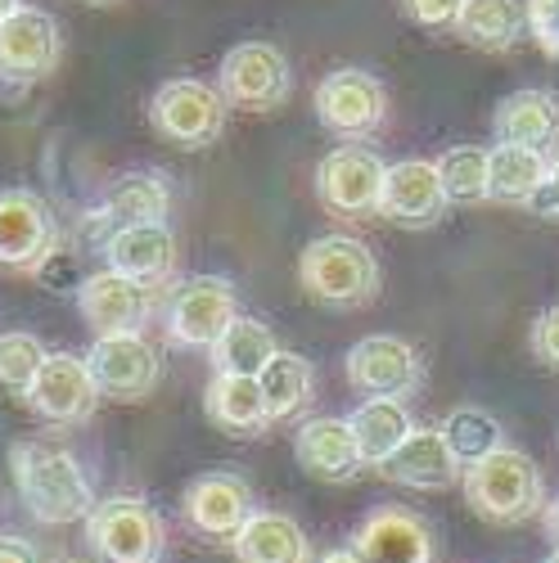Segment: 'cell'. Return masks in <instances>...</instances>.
<instances>
[{
  "label": "cell",
  "mask_w": 559,
  "mask_h": 563,
  "mask_svg": "<svg viewBox=\"0 0 559 563\" xmlns=\"http://www.w3.org/2000/svg\"><path fill=\"white\" fill-rule=\"evenodd\" d=\"M10 468H14L19 500L45 528L86 523V514L96 509V492H90V478L81 474L77 455L55 446V442H41V438L14 442Z\"/></svg>",
  "instance_id": "6da1fadb"
},
{
  "label": "cell",
  "mask_w": 559,
  "mask_h": 563,
  "mask_svg": "<svg viewBox=\"0 0 559 563\" xmlns=\"http://www.w3.org/2000/svg\"><path fill=\"white\" fill-rule=\"evenodd\" d=\"M460 487L479 519L496 523V528L528 523L533 514L546 509V478H541L537 460L519 446H496L492 455L470 464L460 474Z\"/></svg>",
  "instance_id": "7a4b0ae2"
},
{
  "label": "cell",
  "mask_w": 559,
  "mask_h": 563,
  "mask_svg": "<svg viewBox=\"0 0 559 563\" xmlns=\"http://www.w3.org/2000/svg\"><path fill=\"white\" fill-rule=\"evenodd\" d=\"M298 279L320 307L352 311V307L375 302L380 262L361 240H352V234H320L298 257Z\"/></svg>",
  "instance_id": "3957f363"
},
{
  "label": "cell",
  "mask_w": 559,
  "mask_h": 563,
  "mask_svg": "<svg viewBox=\"0 0 559 563\" xmlns=\"http://www.w3.org/2000/svg\"><path fill=\"white\" fill-rule=\"evenodd\" d=\"M86 545L105 563H154L167 550L163 514L135 496L96 500L86 514Z\"/></svg>",
  "instance_id": "277c9868"
},
{
  "label": "cell",
  "mask_w": 559,
  "mask_h": 563,
  "mask_svg": "<svg viewBox=\"0 0 559 563\" xmlns=\"http://www.w3.org/2000/svg\"><path fill=\"white\" fill-rule=\"evenodd\" d=\"M59 59H64V36L45 10L19 5L10 19H0V96L6 100L45 81L59 68Z\"/></svg>",
  "instance_id": "5b68a950"
},
{
  "label": "cell",
  "mask_w": 559,
  "mask_h": 563,
  "mask_svg": "<svg viewBox=\"0 0 559 563\" xmlns=\"http://www.w3.org/2000/svg\"><path fill=\"white\" fill-rule=\"evenodd\" d=\"M150 122L176 150H208L226 131V96L199 77L163 81L150 100Z\"/></svg>",
  "instance_id": "8992f818"
},
{
  "label": "cell",
  "mask_w": 559,
  "mask_h": 563,
  "mask_svg": "<svg viewBox=\"0 0 559 563\" xmlns=\"http://www.w3.org/2000/svg\"><path fill=\"white\" fill-rule=\"evenodd\" d=\"M217 90L226 96V104L249 109V113H271L289 100L294 90V68L285 59V51L271 41H240L230 45L221 73H217Z\"/></svg>",
  "instance_id": "52a82bcc"
},
{
  "label": "cell",
  "mask_w": 559,
  "mask_h": 563,
  "mask_svg": "<svg viewBox=\"0 0 559 563\" xmlns=\"http://www.w3.org/2000/svg\"><path fill=\"white\" fill-rule=\"evenodd\" d=\"M316 118L339 140H365L375 135L388 118V90L375 73L365 68H335L316 81Z\"/></svg>",
  "instance_id": "ba28073f"
},
{
  "label": "cell",
  "mask_w": 559,
  "mask_h": 563,
  "mask_svg": "<svg viewBox=\"0 0 559 563\" xmlns=\"http://www.w3.org/2000/svg\"><path fill=\"white\" fill-rule=\"evenodd\" d=\"M235 289L230 279L221 275H190L172 289L167 307H163V324H167V339L176 347H204L212 352L217 339L230 330L235 320Z\"/></svg>",
  "instance_id": "9c48e42d"
},
{
  "label": "cell",
  "mask_w": 559,
  "mask_h": 563,
  "mask_svg": "<svg viewBox=\"0 0 559 563\" xmlns=\"http://www.w3.org/2000/svg\"><path fill=\"white\" fill-rule=\"evenodd\" d=\"M388 163L370 145H339L316 167V199L335 217H370L380 212Z\"/></svg>",
  "instance_id": "30bf717a"
},
{
  "label": "cell",
  "mask_w": 559,
  "mask_h": 563,
  "mask_svg": "<svg viewBox=\"0 0 559 563\" xmlns=\"http://www.w3.org/2000/svg\"><path fill=\"white\" fill-rule=\"evenodd\" d=\"M343 374H348V388L361 393V397L406 401L419 384H425L419 352L397 334H370V339L352 343L348 356H343Z\"/></svg>",
  "instance_id": "8fae6325"
},
{
  "label": "cell",
  "mask_w": 559,
  "mask_h": 563,
  "mask_svg": "<svg viewBox=\"0 0 559 563\" xmlns=\"http://www.w3.org/2000/svg\"><path fill=\"white\" fill-rule=\"evenodd\" d=\"M352 550L361 563H438V532L425 514L406 505H380L357 523Z\"/></svg>",
  "instance_id": "7c38bea8"
},
{
  "label": "cell",
  "mask_w": 559,
  "mask_h": 563,
  "mask_svg": "<svg viewBox=\"0 0 559 563\" xmlns=\"http://www.w3.org/2000/svg\"><path fill=\"white\" fill-rule=\"evenodd\" d=\"M36 419H45V424L55 429H68V424H81V419L96 415L100 406V388L96 379H90V365L86 356H73V352H51L41 365V374L32 379L28 397Z\"/></svg>",
  "instance_id": "4fadbf2b"
},
{
  "label": "cell",
  "mask_w": 559,
  "mask_h": 563,
  "mask_svg": "<svg viewBox=\"0 0 559 563\" xmlns=\"http://www.w3.org/2000/svg\"><path fill=\"white\" fill-rule=\"evenodd\" d=\"M59 253V225L55 212L32 190L0 195V266L41 271Z\"/></svg>",
  "instance_id": "5bb4252c"
},
{
  "label": "cell",
  "mask_w": 559,
  "mask_h": 563,
  "mask_svg": "<svg viewBox=\"0 0 559 563\" xmlns=\"http://www.w3.org/2000/svg\"><path fill=\"white\" fill-rule=\"evenodd\" d=\"M86 365H90V379H96L100 397H113V401H140L163 379L158 347L145 334L96 339V347L86 352Z\"/></svg>",
  "instance_id": "9a60e30c"
},
{
  "label": "cell",
  "mask_w": 559,
  "mask_h": 563,
  "mask_svg": "<svg viewBox=\"0 0 559 563\" xmlns=\"http://www.w3.org/2000/svg\"><path fill=\"white\" fill-rule=\"evenodd\" d=\"M154 294L150 285H140L131 275H118V271H100L81 279L77 289V302H81V316L86 324L96 330V339H113V334H140L150 324V311H154Z\"/></svg>",
  "instance_id": "2e32d148"
},
{
  "label": "cell",
  "mask_w": 559,
  "mask_h": 563,
  "mask_svg": "<svg viewBox=\"0 0 559 563\" xmlns=\"http://www.w3.org/2000/svg\"><path fill=\"white\" fill-rule=\"evenodd\" d=\"M180 514L199 537L208 541H230L253 514V487L240 474H204L185 487Z\"/></svg>",
  "instance_id": "e0dca14e"
},
{
  "label": "cell",
  "mask_w": 559,
  "mask_h": 563,
  "mask_svg": "<svg viewBox=\"0 0 559 563\" xmlns=\"http://www.w3.org/2000/svg\"><path fill=\"white\" fill-rule=\"evenodd\" d=\"M447 212V195H442V176L438 163L425 158H406L393 163L384 176V199H380V217L406 230H425L438 225Z\"/></svg>",
  "instance_id": "ac0fdd59"
},
{
  "label": "cell",
  "mask_w": 559,
  "mask_h": 563,
  "mask_svg": "<svg viewBox=\"0 0 559 563\" xmlns=\"http://www.w3.org/2000/svg\"><path fill=\"white\" fill-rule=\"evenodd\" d=\"M294 455L303 464V474H311L316 483H352L361 468H365V455L357 446V433L348 424V415H316L298 429L294 438Z\"/></svg>",
  "instance_id": "d6986e66"
},
{
  "label": "cell",
  "mask_w": 559,
  "mask_h": 563,
  "mask_svg": "<svg viewBox=\"0 0 559 563\" xmlns=\"http://www.w3.org/2000/svg\"><path fill=\"white\" fill-rule=\"evenodd\" d=\"M105 266L118 275H131L140 285H167L176 271V234L167 230V221H150V225H118L113 240L105 244Z\"/></svg>",
  "instance_id": "ffe728a7"
},
{
  "label": "cell",
  "mask_w": 559,
  "mask_h": 563,
  "mask_svg": "<svg viewBox=\"0 0 559 563\" xmlns=\"http://www.w3.org/2000/svg\"><path fill=\"white\" fill-rule=\"evenodd\" d=\"M380 474L397 487H410V492H447L451 483H460L464 464L456 460V451L447 446L442 429H415L384 464Z\"/></svg>",
  "instance_id": "44dd1931"
},
{
  "label": "cell",
  "mask_w": 559,
  "mask_h": 563,
  "mask_svg": "<svg viewBox=\"0 0 559 563\" xmlns=\"http://www.w3.org/2000/svg\"><path fill=\"white\" fill-rule=\"evenodd\" d=\"M235 563H311V541L294 514L253 509L249 523L230 537Z\"/></svg>",
  "instance_id": "7402d4cb"
},
{
  "label": "cell",
  "mask_w": 559,
  "mask_h": 563,
  "mask_svg": "<svg viewBox=\"0 0 559 563\" xmlns=\"http://www.w3.org/2000/svg\"><path fill=\"white\" fill-rule=\"evenodd\" d=\"M492 135L501 145H528V150H550L559 140V96L555 90H515L505 96L492 113Z\"/></svg>",
  "instance_id": "603a6c76"
},
{
  "label": "cell",
  "mask_w": 559,
  "mask_h": 563,
  "mask_svg": "<svg viewBox=\"0 0 559 563\" xmlns=\"http://www.w3.org/2000/svg\"><path fill=\"white\" fill-rule=\"evenodd\" d=\"M204 410L230 438H257L271 424L262 384L253 379V374H212V384L204 393Z\"/></svg>",
  "instance_id": "cb8c5ba5"
},
{
  "label": "cell",
  "mask_w": 559,
  "mask_h": 563,
  "mask_svg": "<svg viewBox=\"0 0 559 563\" xmlns=\"http://www.w3.org/2000/svg\"><path fill=\"white\" fill-rule=\"evenodd\" d=\"M524 32H528V19L519 0H464V10L456 19V36L483 55L515 51Z\"/></svg>",
  "instance_id": "d4e9b609"
},
{
  "label": "cell",
  "mask_w": 559,
  "mask_h": 563,
  "mask_svg": "<svg viewBox=\"0 0 559 563\" xmlns=\"http://www.w3.org/2000/svg\"><path fill=\"white\" fill-rule=\"evenodd\" d=\"M348 424L357 433L365 464H375V468L415 433V419H410L406 401H397V397H361V406L348 415Z\"/></svg>",
  "instance_id": "484cf974"
},
{
  "label": "cell",
  "mask_w": 559,
  "mask_h": 563,
  "mask_svg": "<svg viewBox=\"0 0 559 563\" xmlns=\"http://www.w3.org/2000/svg\"><path fill=\"white\" fill-rule=\"evenodd\" d=\"M550 176V158L528 145H496L487 150V199L496 203H533Z\"/></svg>",
  "instance_id": "4316f807"
},
{
  "label": "cell",
  "mask_w": 559,
  "mask_h": 563,
  "mask_svg": "<svg viewBox=\"0 0 559 563\" xmlns=\"http://www.w3.org/2000/svg\"><path fill=\"white\" fill-rule=\"evenodd\" d=\"M257 384H262V397H266V415L271 419H289V415L311 406V397H316V369L298 352H275L266 361V369L257 374Z\"/></svg>",
  "instance_id": "83f0119b"
},
{
  "label": "cell",
  "mask_w": 559,
  "mask_h": 563,
  "mask_svg": "<svg viewBox=\"0 0 559 563\" xmlns=\"http://www.w3.org/2000/svg\"><path fill=\"white\" fill-rule=\"evenodd\" d=\"M105 212L118 225H150V221H167L172 212V190L158 172H131L122 180L109 185L105 195Z\"/></svg>",
  "instance_id": "f1b7e54d"
},
{
  "label": "cell",
  "mask_w": 559,
  "mask_h": 563,
  "mask_svg": "<svg viewBox=\"0 0 559 563\" xmlns=\"http://www.w3.org/2000/svg\"><path fill=\"white\" fill-rule=\"evenodd\" d=\"M275 352H280L275 334L266 330L262 320L235 316V320H230V330L212 347V374H253V379H257Z\"/></svg>",
  "instance_id": "f546056e"
},
{
  "label": "cell",
  "mask_w": 559,
  "mask_h": 563,
  "mask_svg": "<svg viewBox=\"0 0 559 563\" xmlns=\"http://www.w3.org/2000/svg\"><path fill=\"white\" fill-rule=\"evenodd\" d=\"M442 438L447 446L456 451V460L470 468L479 464L483 455H492L496 446H505V433H501V419L492 410H479V406H456L447 419H442Z\"/></svg>",
  "instance_id": "4dcf8cb0"
},
{
  "label": "cell",
  "mask_w": 559,
  "mask_h": 563,
  "mask_svg": "<svg viewBox=\"0 0 559 563\" xmlns=\"http://www.w3.org/2000/svg\"><path fill=\"white\" fill-rule=\"evenodd\" d=\"M442 195L447 203H483L487 199V150L479 145H456L438 158Z\"/></svg>",
  "instance_id": "1f68e13d"
},
{
  "label": "cell",
  "mask_w": 559,
  "mask_h": 563,
  "mask_svg": "<svg viewBox=\"0 0 559 563\" xmlns=\"http://www.w3.org/2000/svg\"><path fill=\"white\" fill-rule=\"evenodd\" d=\"M45 356L51 352H45V343L36 334H23V330L0 334V388L14 393V397H28V388L41 374Z\"/></svg>",
  "instance_id": "d6a6232c"
},
{
  "label": "cell",
  "mask_w": 559,
  "mask_h": 563,
  "mask_svg": "<svg viewBox=\"0 0 559 563\" xmlns=\"http://www.w3.org/2000/svg\"><path fill=\"white\" fill-rule=\"evenodd\" d=\"M524 19H528V32L537 41V51L559 59V0H528Z\"/></svg>",
  "instance_id": "836d02e7"
},
{
  "label": "cell",
  "mask_w": 559,
  "mask_h": 563,
  "mask_svg": "<svg viewBox=\"0 0 559 563\" xmlns=\"http://www.w3.org/2000/svg\"><path fill=\"white\" fill-rule=\"evenodd\" d=\"M528 347H533V356H537L546 369H559V307H546V311L533 320Z\"/></svg>",
  "instance_id": "e575fe53"
},
{
  "label": "cell",
  "mask_w": 559,
  "mask_h": 563,
  "mask_svg": "<svg viewBox=\"0 0 559 563\" xmlns=\"http://www.w3.org/2000/svg\"><path fill=\"white\" fill-rule=\"evenodd\" d=\"M402 5L419 27H456L464 0H402Z\"/></svg>",
  "instance_id": "d590c367"
},
{
  "label": "cell",
  "mask_w": 559,
  "mask_h": 563,
  "mask_svg": "<svg viewBox=\"0 0 559 563\" xmlns=\"http://www.w3.org/2000/svg\"><path fill=\"white\" fill-rule=\"evenodd\" d=\"M541 221H559V154L550 158V176H546V185L537 190V199L528 203Z\"/></svg>",
  "instance_id": "8d00e7d4"
},
{
  "label": "cell",
  "mask_w": 559,
  "mask_h": 563,
  "mask_svg": "<svg viewBox=\"0 0 559 563\" xmlns=\"http://www.w3.org/2000/svg\"><path fill=\"white\" fill-rule=\"evenodd\" d=\"M0 563H41V554H36V545L28 541V537H0Z\"/></svg>",
  "instance_id": "74e56055"
},
{
  "label": "cell",
  "mask_w": 559,
  "mask_h": 563,
  "mask_svg": "<svg viewBox=\"0 0 559 563\" xmlns=\"http://www.w3.org/2000/svg\"><path fill=\"white\" fill-rule=\"evenodd\" d=\"M316 563H361V554L352 545H339V550H325Z\"/></svg>",
  "instance_id": "f35d334b"
},
{
  "label": "cell",
  "mask_w": 559,
  "mask_h": 563,
  "mask_svg": "<svg viewBox=\"0 0 559 563\" xmlns=\"http://www.w3.org/2000/svg\"><path fill=\"white\" fill-rule=\"evenodd\" d=\"M546 537L555 541V550H559V496L546 505Z\"/></svg>",
  "instance_id": "ab89813d"
},
{
  "label": "cell",
  "mask_w": 559,
  "mask_h": 563,
  "mask_svg": "<svg viewBox=\"0 0 559 563\" xmlns=\"http://www.w3.org/2000/svg\"><path fill=\"white\" fill-rule=\"evenodd\" d=\"M19 5H23V0H0V19H10Z\"/></svg>",
  "instance_id": "60d3db41"
},
{
  "label": "cell",
  "mask_w": 559,
  "mask_h": 563,
  "mask_svg": "<svg viewBox=\"0 0 559 563\" xmlns=\"http://www.w3.org/2000/svg\"><path fill=\"white\" fill-rule=\"evenodd\" d=\"M51 563H86V559H77V554H59V559H51Z\"/></svg>",
  "instance_id": "b9f144b4"
},
{
  "label": "cell",
  "mask_w": 559,
  "mask_h": 563,
  "mask_svg": "<svg viewBox=\"0 0 559 563\" xmlns=\"http://www.w3.org/2000/svg\"><path fill=\"white\" fill-rule=\"evenodd\" d=\"M546 563H559V550H555V554H550V559H546Z\"/></svg>",
  "instance_id": "7bdbcfd3"
},
{
  "label": "cell",
  "mask_w": 559,
  "mask_h": 563,
  "mask_svg": "<svg viewBox=\"0 0 559 563\" xmlns=\"http://www.w3.org/2000/svg\"><path fill=\"white\" fill-rule=\"evenodd\" d=\"M96 5H105V0H96Z\"/></svg>",
  "instance_id": "ee69618b"
}]
</instances>
